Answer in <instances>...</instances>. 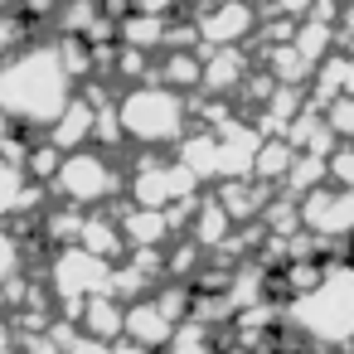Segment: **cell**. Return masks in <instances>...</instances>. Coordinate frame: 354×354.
I'll use <instances>...</instances> for the list:
<instances>
[{
	"instance_id": "7a4b0ae2",
	"label": "cell",
	"mask_w": 354,
	"mask_h": 354,
	"mask_svg": "<svg viewBox=\"0 0 354 354\" xmlns=\"http://www.w3.org/2000/svg\"><path fill=\"white\" fill-rule=\"evenodd\" d=\"M281 320H286L310 349H325V354L354 349V262L330 257L315 286L286 296Z\"/></svg>"
},
{
	"instance_id": "7c38bea8",
	"label": "cell",
	"mask_w": 354,
	"mask_h": 354,
	"mask_svg": "<svg viewBox=\"0 0 354 354\" xmlns=\"http://www.w3.org/2000/svg\"><path fill=\"white\" fill-rule=\"evenodd\" d=\"M252 78V59L233 44V49H204V78H199V93L209 97H228L238 88H248Z\"/></svg>"
},
{
	"instance_id": "d6986e66",
	"label": "cell",
	"mask_w": 354,
	"mask_h": 354,
	"mask_svg": "<svg viewBox=\"0 0 354 354\" xmlns=\"http://www.w3.org/2000/svg\"><path fill=\"white\" fill-rule=\"evenodd\" d=\"M320 112H325V122H330V131H335L339 141H354V93H339V97L325 102Z\"/></svg>"
},
{
	"instance_id": "7402d4cb",
	"label": "cell",
	"mask_w": 354,
	"mask_h": 354,
	"mask_svg": "<svg viewBox=\"0 0 354 354\" xmlns=\"http://www.w3.org/2000/svg\"><path fill=\"white\" fill-rule=\"evenodd\" d=\"M325 165H330V180H335V185H349V189H354V141H339Z\"/></svg>"
},
{
	"instance_id": "4316f807",
	"label": "cell",
	"mask_w": 354,
	"mask_h": 354,
	"mask_svg": "<svg viewBox=\"0 0 354 354\" xmlns=\"http://www.w3.org/2000/svg\"><path fill=\"white\" fill-rule=\"evenodd\" d=\"M0 354H20V349H15V344H10V349H0Z\"/></svg>"
},
{
	"instance_id": "52a82bcc",
	"label": "cell",
	"mask_w": 354,
	"mask_h": 354,
	"mask_svg": "<svg viewBox=\"0 0 354 354\" xmlns=\"http://www.w3.org/2000/svg\"><path fill=\"white\" fill-rule=\"evenodd\" d=\"M296 209H301V228L320 243H344L354 238V189L349 185H315L306 194H296Z\"/></svg>"
},
{
	"instance_id": "6da1fadb",
	"label": "cell",
	"mask_w": 354,
	"mask_h": 354,
	"mask_svg": "<svg viewBox=\"0 0 354 354\" xmlns=\"http://www.w3.org/2000/svg\"><path fill=\"white\" fill-rule=\"evenodd\" d=\"M78 73L64 59L59 39L44 44H20L15 54L0 59V112L15 127H54L59 112L73 102Z\"/></svg>"
},
{
	"instance_id": "cb8c5ba5",
	"label": "cell",
	"mask_w": 354,
	"mask_h": 354,
	"mask_svg": "<svg viewBox=\"0 0 354 354\" xmlns=\"http://www.w3.org/2000/svg\"><path fill=\"white\" fill-rule=\"evenodd\" d=\"M64 354H112V344H102V339H88V335H73V339L64 344Z\"/></svg>"
},
{
	"instance_id": "3957f363",
	"label": "cell",
	"mask_w": 354,
	"mask_h": 354,
	"mask_svg": "<svg viewBox=\"0 0 354 354\" xmlns=\"http://www.w3.org/2000/svg\"><path fill=\"white\" fill-rule=\"evenodd\" d=\"M117 117H122V131L127 141L146 146V151H160V146H180L185 131H189V97L170 83H131L122 97H117Z\"/></svg>"
},
{
	"instance_id": "9a60e30c",
	"label": "cell",
	"mask_w": 354,
	"mask_h": 354,
	"mask_svg": "<svg viewBox=\"0 0 354 354\" xmlns=\"http://www.w3.org/2000/svg\"><path fill=\"white\" fill-rule=\"evenodd\" d=\"M78 243L83 248H93L97 257H122L127 252V233H122V218H112V214H102V209H88L83 214V228H78Z\"/></svg>"
},
{
	"instance_id": "4fadbf2b",
	"label": "cell",
	"mask_w": 354,
	"mask_h": 354,
	"mask_svg": "<svg viewBox=\"0 0 354 354\" xmlns=\"http://www.w3.org/2000/svg\"><path fill=\"white\" fill-rule=\"evenodd\" d=\"M30 209H39V180L30 185L25 160L0 156V218H15V214H30Z\"/></svg>"
},
{
	"instance_id": "2e32d148",
	"label": "cell",
	"mask_w": 354,
	"mask_h": 354,
	"mask_svg": "<svg viewBox=\"0 0 354 354\" xmlns=\"http://www.w3.org/2000/svg\"><path fill=\"white\" fill-rule=\"evenodd\" d=\"M296 156H301V151H296L286 136L262 141V146H257V160H252V180H262V185H286V175H291Z\"/></svg>"
},
{
	"instance_id": "603a6c76",
	"label": "cell",
	"mask_w": 354,
	"mask_h": 354,
	"mask_svg": "<svg viewBox=\"0 0 354 354\" xmlns=\"http://www.w3.org/2000/svg\"><path fill=\"white\" fill-rule=\"evenodd\" d=\"M131 10H146V15H165V20H175V15L185 10V0H131Z\"/></svg>"
},
{
	"instance_id": "83f0119b",
	"label": "cell",
	"mask_w": 354,
	"mask_h": 354,
	"mask_svg": "<svg viewBox=\"0 0 354 354\" xmlns=\"http://www.w3.org/2000/svg\"><path fill=\"white\" fill-rule=\"evenodd\" d=\"M156 354H165V349H156Z\"/></svg>"
},
{
	"instance_id": "e0dca14e",
	"label": "cell",
	"mask_w": 354,
	"mask_h": 354,
	"mask_svg": "<svg viewBox=\"0 0 354 354\" xmlns=\"http://www.w3.org/2000/svg\"><path fill=\"white\" fill-rule=\"evenodd\" d=\"M165 354H218V335H214V325H209V320L185 315V320L175 325V335H170Z\"/></svg>"
},
{
	"instance_id": "5b68a950",
	"label": "cell",
	"mask_w": 354,
	"mask_h": 354,
	"mask_svg": "<svg viewBox=\"0 0 354 354\" xmlns=\"http://www.w3.org/2000/svg\"><path fill=\"white\" fill-rule=\"evenodd\" d=\"M112 272H117V262L97 257L83 243H64L54 252V262H49V291L64 301V310H78L88 296L112 291Z\"/></svg>"
},
{
	"instance_id": "ac0fdd59",
	"label": "cell",
	"mask_w": 354,
	"mask_h": 354,
	"mask_svg": "<svg viewBox=\"0 0 354 354\" xmlns=\"http://www.w3.org/2000/svg\"><path fill=\"white\" fill-rule=\"evenodd\" d=\"M165 59H160V78L156 83H170V88H199V78H204V54H189V49H160Z\"/></svg>"
},
{
	"instance_id": "30bf717a",
	"label": "cell",
	"mask_w": 354,
	"mask_h": 354,
	"mask_svg": "<svg viewBox=\"0 0 354 354\" xmlns=\"http://www.w3.org/2000/svg\"><path fill=\"white\" fill-rule=\"evenodd\" d=\"M73 320H78V330L88 335V339H102V344H117L122 339V330H127V301L117 296V291H97V296H88L78 310H68Z\"/></svg>"
},
{
	"instance_id": "ffe728a7",
	"label": "cell",
	"mask_w": 354,
	"mask_h": 354,
	"mask_svg": "<svg viewBox=\"0 0 354 354\" xmlns=\"http://www.w3.org/2000/svg\"><path fill=\"white\" fill-rule=\"evenodd\" d=\"M25 267V252H20V238L10 228H0V286H10Z\"/></svg>"
},
{
	"instance_id": "d4e9b609",
	"label": "cell",
	"mask_w": 354,
	"mask_h": 354,
	"mask_svg": "<svg viewBox=\"0 0 354 354\" xmlns=\"http://www.w3.org/2000/svg\"><path fill=\"white\" fill-rule=\"evenodd\" d=\"M218 354H262V349H252V344H228V349H218Z\"/></svg>"
},
{
	"instance_id": "8fae6325",
	"label": "cell",
	"mask_w": 354,
	"mask_h": 354,
	"mask_svg": "<svg viewBox=\"0 0 354 354\" xmlns=\"http://www.w3.org/2000/svg\"><path fill=\"white\" fill-rule=\"evenodd\" d=\"M175 315L156 301V291L151 296H136V301H127V339H136V344H146V349H165L170 344V335H175Z\"/></svg>"
},
{
	"instance_id": "484cf974",
	"label": "cell",
	"mask_w": 354,
	"mask_h": 354,
	"mask_svg": "<svg viewBox=\"0 0 354 354\" xmlns=\"http://www.w3.org/2000/svg\"><path fill=\"white\" fill-rule=\"evenodd\" d=\"M349 88H354V54H349Z\"/></svg>"
},
{
	"instance_id": "ba28073f",
	"label": "cell",
	"mask_w": 354,
	"mask_h": 354,
	"mask_svg": "<svg viewBox=\"0 0 354 354\" xmlns=\"http://www.w3.org/2000/svg\"><path fill=\"white\" fill-rule=\"evenodd\" d=\"M194 30H199V44L233 49V44L257 35V6L252 0H209V6L194 15Z\"/></svg>"
},
{
	"instance_id": "5bb4252c",
	"label": "cell",
	"mask_w": 354,
	"mask_h": 354,
	"mask_svg": "<svg viewBox=\"0 0 354 354\" xmlns=\"http://www.w3.org/2000/svg\"><path fill=\"white\" fill-rule=\"evenodd\" d=\"M228 233H233V214L218 204V199H204L194 204L189 223H185V238L199 243V248H228Z\"/></svg>"
},
{
	"instance_id": "8992f818",
	"label": "cell",
	"mask_w": 354,
	"mask_h": 354,
	"mask_svg": "<svg viewBox=\"0 0 354 354\" xmlns=\"http://www.w3.org/2000/svg\"><path fill=\"white\" fill-rule=\"evenodd\" d=\"M127 189H131V204L141 209H180V204H194L199 175L185 160H141L131 165Z\"/></svg>"
},
{
	"instance_id": "44dd1931",
	"label": "cell",
	"mask_w": 354,
	"mask_h": 354,
	"mask_svg": "<svg viewBox=\"0 0 354 354\" xmlns=\"http://www.w3.org/2000/svg\"><path fill=\"white\" fill-rule=\"evenodd\" d=\"M25 35H30V20H25V15H15V10H0V59H6V54H15V49L25 44Z\"/></svg>"
},
{
	"instance_id": "9c48e42d",
	"label": "cell",
	"mask_w": 354,
	"mask_h": 354,
	"mask_svg": "<svg viewBox=\"0 0 354 354\" xmlns=\"http://www.w3.org/2000/svg\"><path fill=\"white\" fill-rule=\"evenodd\" d=\"M44 136H49L64 156L93 146V136H97V97H93V93H73V102L59 112V122H54Z\"/></svg>"
},
{
	"instance_id": "277c9868",
	"label": "cell",
	"mask_w": 354,
	"mask_h": 354,
	"mask_svg": "<svg viewBox=\"0 0 354 354\" xmlns=\"http://www.w3.org/2000/svg\"><path fill=\"white\" fill-rule=\"evenodd\" d=\"M122 185H127L122 165H117L107 151H93V146L68 151V156L59 160L54 180H49L54 199H59V204H68V209H83V214H88V209H102L107 199H117V194H122Z\"/></svg>"
}]
</instances>
